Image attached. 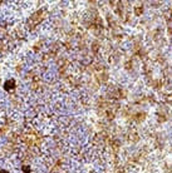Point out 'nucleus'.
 <instances>
[{
    "label": "nucleus",
    "mask_w": 172,
    "mask_h": 173,
    "mask_svg": "<svg viewBox=\"0 0 172 173\" xmlns=\"http://www.w3.org/2000/svg\"><path fill=\"white\" fill-rule=\"evenodd\" d=\"M9 88H14V80H8L6 82L5 89H9Z\"/></svg>",
    "instance_id": "1"
}]
</instances>
